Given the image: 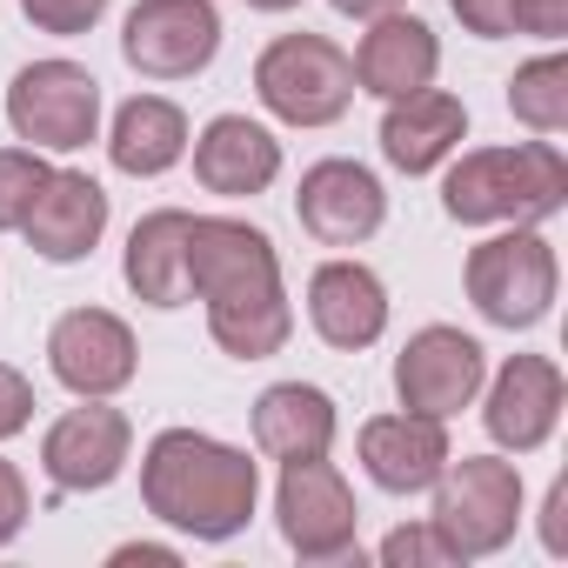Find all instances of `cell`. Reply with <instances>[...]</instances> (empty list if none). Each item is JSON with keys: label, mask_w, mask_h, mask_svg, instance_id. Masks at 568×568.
Returning <instances> with one entry per match:
<instances>
[{"label": "cell", "mask_w": 568, "mask_h": 568, "mask_svg": "<svg viewBox=\"0 0 568 568\" xmlns=\"http://www.w3.org/2000/svg\"><path fill=\"white\" fill-rule=\"evenodd\" d=\"M187 302H207V335L234 362H267L295 335L274 241L234 214L187 221Z\"/></svg>", "instance_id": "6da1fadb"}, {"label": "cell", "mask_w": 568, "mask_h": 568, "mask_svg": "<svg viewBox=\"0 0 568 568\" xmlns=\"http://www.w3.org/2000/svg\"><path fill=\"white\" fill-rule=\"evenodd\" d=\"M141 501L154 521L194 541H234L254 521L261 468L201 428H161L141 455Z\"/></svg>", "instance_id": "7a4b0ae2"}, {"label": "cell", "mask_w": 568, "mask_h": 568, "mask_svg": "<svg viewBox=\"0 0 568 568\" xmlns=\"http://www.w3.org/2000/svg\"><path fill=\"white\" fill-rule=\"evenodd\" d=\"M561 207H568V161L548 134L515 148H468L442 181V214L462 227H535Z\"/></svg>", "instance_id": "3957f363"}, {"label": "cell", "mask_w": 568, "mask_h": 568, "mask_svg": "<svg viewBox=\"0 0 568 568\" xmlns=\"http://www.w3.org/2000/svg\"><path fill=\"white\" fill-rule=\"evenodd\" d=\"M254 101L288 128H335L355 108V61L328 34H274L254 61Z\"/></svg>", "instance_id": "277c9868"}, {"label": "cell", "mask_w": 568, "mask_h": 568, "mask_svg": "<svg viewBox=\"0 0 568 568\" xmlns=\"http://www.w3.org/2000/svg\"><path fill=\"white\" fill-rule=\"evenodd\" d=\"M462 281H468V302H475L481 322L521 335V328L548 322L555 288H561V261H555L548 234H535V227H501V234H488L481 247H468Z\"/></svg>", "instance_id": "5b68a950"}, {"label": "cell", "mask_w": 568, "mask_h": 568, "mask_svg": "<svg viewBox=\"0 0 568 568\" xmlns=\"http://www.w3.org/2000/svg\"><path fill=\"white\" fill-rule=\"evenodd\" d=\"M442 541L455 548V561H481L501 555L521 528V468L501 455H448V468L435 475V515Z\"/></svg>", "instance_id": "8992f818"}, {"label": "cell", "mask_w": 568, "mask_h": 568, "mask_svg": "<svg viewBox=\"0 0 568 568\" xmlns=\"http://www.w3.org/2000/svg\"><path fill=\"white\" fill-rule=\"evenodd\" d=\"M8 128L41 154H74L101 134V81L81 61H28L8 88Z\"/></svg>", "instance_id": "52a82bcc"}, {"label": "cell", "mask_w": 568, "mask_h": 568, "mask_svg": "<svg viewBox=\"0 0 568 568\" xmlns=\"http://www.w3.org/2000/svg\"><path fill=\"white\" fill-rule=\"evenodd\" d=\"M274 521L302 561H348L355 535H362V508L355 488L342 481V468L328 455L315 462H281V488H274Z\"/></svg>", "instance_id": "ba28073f"}, {"label": "cell", "mask_w": 568, "mask_h": 568, "mask_svg": "<svg viewBox=\"0 0 568 568\" xmlns=\"http://www.w3.org/2000/svg\"><path fill=\"white\" fill-rule=\"evenodd\" d=\"M221 54L214 0H134L121 21V61L141 81H194Z\"/></svg>", "instance_id": "9c48e42d"}, {"label": "cell", "mask_w": 568, "mask_h": 568, "mask_svg": "<svg viewBox=\"0 0 568 568\" xmlns=\"http://www.w3.org/2000/svg\"><path fill=\"white\" fill-rule=\"evenodd\" d=\"M488 382V348L462 328H415L395 355V395L408 415H428V422H455Z\"/></svg>", "instance_id": "30bf717a"}, {"label": "cell", "mask_w": 568, "mask_h": 568, "mask_svg": "<svg viewBox=\"0 0 568 568\" xmlns=\"http://www.w3.org/2000/svg\"><path fill=\"white\" fill-rule=\"evenodd\" d=\"M48 368L68 395L81 402H108L121 395L134 375H141V348H134V328L108 308H68L54 328H48Z\"/></svg>", "instance_id": "8fae6325"}, {"label": "cell", "mask_w": 568, "mask_h": 568, "mask_svg": "<svg viewBox=\"0 0 568 568\" xmlns=\"http://www.w3.org/2000/svg\"><path fill=\"white\" fill-rule=\"evenodd\" d=\"M128 455H134V422L108 402H81V408L54 415L41 435V468L61 495H94V488L121 481Z\"/></svg>", "instance_id": "7c38bea8"}, {"label": "cell", "mask_w": 568, "mask_h": 568, "mask_svg": "<svg viewBox=\"0 0 568 568\" xmlns=\"http://www.w3.org/2000/svg\"><path fill=\"white\" fill-rule=\"evenodd\" d=\"M561 402H568V382L548 355H508L488 382V402H481V428L495 435V448L508 455H535L548 448V435L561 428Z\"/></svg>", "instance_id": "4fadbf2b"}, {"label": "cell", "mask_w": 568, "mask_h": 568, "mask_svg": "<svg viewBox=\"0 0 568 568\" xmlns=\"http://www.w3.org/2000/svg\"><path fill=\"white\" fill-rule=\"evenodd\" d=\"M295 214H302V227H308L322 247H362V241L382 234L388 194H382V181H375L362 161H342V154H335V161H315V168L302 174Z\"/></svg>", "instance_id": "5bb4252c"}, {"label": "cell", "mask_w": 568, "mask_h": 568, "mask_svg": "<svg viewBox=\"0 0 568 568\" xmlns=\"http://www.w3.org/2000/svg\"><path fill=\"white\" fill-rule=\"evenodd\" d=\"M21 234H28V247H34L41 261H54V267L88 261V254L101 247V234H108V187H101L94 174H81V168H48V181H41V194H34V207H28Z\"/></svg>", "instance_id": "9a60e30c"}, {"label": "cell", "mask_w": 568, "mask_h": 568, "mask_svg": "<svg viewBox=\"0 0 568 568\" xmlns=\"http://www.w3.org/2000/svg\"><path fill=\"white\" fill-rule=\"evenodd\" d=\"M308 328L342 348V355H362L382 342L388 328V288H382V274L362 267V261H322L308 274Z\"/></svg>", "instance_id": "2e32d148"}, {"label": "cell", "mask_w": 568, "mask_h": 568, "mask_svg": "<svg viewBox=\"0 0 568 568\" xmlns=\"http://www.w3.org/2000/svg\"><path fill=\"white\" fill-rule=\"evenodd\" d=\"M348 61H355V94L402 101V94L435 88V74H442V41H435V28H428V21H415V14H402V8H395V14L368 21L362 48H355Z\"/></svg>", "instance_id": "e0dca14e"}, {"label": "cell", "mask_w": 568, "mask_h": 568, "mask_svg": "<svg viewBox=\"0 0 568 568\" xmlns=\"http://www.w3.org/2000/svg\"><path fill=\"white\" fill-rule=\"evenodd\" d=\"M448 422H428V415H375L362 422V468L375 488L388 495H422L435 488V475L448 468Z\"/></svg>", "instance_id": "ac0fdd59"}, {"label": "cell", "mask_w": 568, "mask_h": 568, "mask_svg": "<svg viewBox=\"0 0 568 568\" xmlns=\"http://www.w3.org/2000/svg\"><path fill=\"white\" fill-rule=\"evenodd\" d=\"M274 174H281V141H274L261 121H247V114H214V121L194 134V181H201L207 194H227V201L267 194Z\"/></svg>", "instance_id": "d6986e66"}, {"label": "cell", "mask_w": 568, "mask_h": 568, "mask_svg": "<svg viewBox=\"0 0 568 568\" xmlns=\"http://www.w3.org/2000/svg\"><path fill=\"white\" fill-rule=\"evenodd\" d=\"M468 134V108L442 88H422V94H402L388 101L382 114V161L395 174H435Z\"/></svg>", "instance_id": "ffe728a7"}, {"label": "cell", "mask_w": 568, "mask_h": 568, "mask_svg": "<svg viewBox=\"0 0 568 568\" xmlns=\"http://www.w3.org/2000/svg\"><path fill=\"white\" fill-rule=\"evenodd\" d=\"M335 428H342L335 402L308 382H274L254 402V448L267 462H315L335 448Z\"/></svg>", "instance_id": "44dd1931"}, {"label": "cell", "mask_w": 568, "mask_h": 568, "mask_svg": "<svg viewBox=\"0 0 568 568\" xmlns=\"http://www.w3.org/2000/svg\"><path fill=\"white\" fill-rule=\"evenodd\" d=\"M187 207H154L134 221L128 234V254H121V274L134 302L148 308H181L187 302Z\"/></svg>", "instance_id": "7402d4cb"}, {"label": "cell", "mask_w": 568, "mask_h": 568, "mask_svg": "<svg viewBox=\"0 0 568 568\" xmlns=\"http://www.w3.org/2000/svg\"><path fill=\"white\" fill-rule=\"evenodd\" d=\"M181 154H187V114H181L174 101H161V94L121 101V114H114V128H108V161H114L121 174L154 181V174H168Z\"/></svg>", "instance_id": "603a6c76"}, {"label": "cell", "mask_w": 568, "mask_h": 568, "mask_svg": "<svg viewBox=\"0 0 568 568\" xmlns=\"http://www.w3.org/2000/svg\"><path fill=\"white\" fill-rule=\"evenodd\" d=\"M508 114L535 134H561L568 128V61L561 54H535L515 68L508 81Z\"/></svg>", "instance_id": "cb8c5ba5"}, {"label": "cell", "mask_w": 568, "mask_h": 568, "mask_svg": "<svg viewBox=\"0 0 568 568\" xmlns=\"http://www.w3.org/2000/svg\"><path fill=\"white\" fill-rule=\"evenodd\" d=\"M41 181H48L41 148H0V234H21V221H28Z\"/></svg>", "instance_id": "d4e9b609"}, {"label": "cell", "mask_w": 568, "mask_h": 568, "mask_svg": "<svg viewBox=\"0 0 568 568\" xmlns=\"http://www.w3.org/2000/svg\"><path fill=\"white\" fill-rule=\"evenodd\" d=\"M388 568H455V548L442 541L435 521H415V528H395L382 548H375Z\"/></svg>", "instance_id": "484cf974"}, {"label": "cell", "mask_w": 568, "mask_h": 568, "mask_svg": "<svg viewBox=\"0 0 568 568\" xmlns=\"http://www.w3.org/2000/svg\"><path fill=\"white\" fill-rule=\"evenodd\" d=\"M21 14H28L41 34H61V41H74V34H88V28L108 14V0H21Z\"/></svg>", "instance_id": "4316f807"}, {"label": "cell", "mask_w": 568, "mask_h": 568, "mask_svg": "<svg viewBox=\"0 0 568 568\" xmlns=\"http://www.w3.org/2000/svg\"><path fill=\"white\" fill-rule=\"evenodd\" d=\"M28 422H34V382L0 362V442H14Z\"/></svg>", "instance_id": "83f0119b"}, {"label": "cell", "mask_w": 568, "mask_h": 568, "mask_svg": "<svg viewBox=\"0 0 568 568\" xmlns=\"http://www.w3.org/2000/svg\"><path fill=\"white\" fill-rule=\"evenodd\" d=\"M515 0H448V14L475 34V41H501V34H515Z\"/></svg>", "instance_id": "f1b7e54d"}, {"label": "cell", "mask_w": 568, "mask_h": 568, "mask_svg": "<svg viewBox=\"0 0 568 568\" xmlns=\"http://www.w3.org/2000/svg\"><path fill=\"white\" fill-rule=\"evenodd\" d=\"M28 515H34V501H28V475L0 455V548H8L21 528H28Z\"/></svg>", "instance_id": "f546056e"}, {"label": "cell", "mask_w": 568, "mask_h": 568, "mask_svg": "<svg viewBox=\"0 0 568 568\" xmlns=\"http://www.w3.org/2000/svg\"><path fill=\"white\" fill-rule=\"evenodd\" d=\"M515 34H535V41H561L568 34V0H515Z\"/></svg>", "instance_id": "4dcf8cb0"}, {"label": "cell", "mask_w": 568, "mask_h": 568, "mask_svg": "<svg viewBox=\"0 0 568 568\" xmlns=\"http://www.w3.org/2000/svg\"><path fill=\"white\" fill-rule=\"evenodd\" d=\"M541 541H548V555H568V481H555L541 501Z\"/></svg>", "instance_id": "1f68e13d"}, {"label": "cell", "mask_w": 568, "mask_h": 568, "mask_svg": "<svg viewBox=\"0 0 568 568\" xmlns=\"http://www.w3.org/2000/svg\"><path fill=\"white\" fill-rule=\"evenodd\" d=\"M108 561H161V568H174L181 555H174V548H161V541H121Z\"/></svg>", "instance_id": "d6a6232c"}, {"label": "cell", "mask_w": 568, "mask_h": 568, "mask_svg": "<svg viewBox=\"0 0 568 568\" xmlns=\"http://www.w3.org/2000/svg\"><path fill=\"white\" fill-rule=\"evenodd\" d=\"M335 14H348V21H382V14H395L402 0H328Z\"/></svg>", "instance_id": "836d02e7"}, {"label": "cell", "mask_w": 568, "mask_h": 568, "mask_svg": "<svg viewBox=\"0 0 568 568\" xmlns=\"http://www.w3.org/2000/svg\"><path fill=\"white\" fill-rule=\"evenodd\" d=\"M254 14H288V8H302V0H247Z\"/></svg>", "instance_id": "e575fe53"}]
</instances>
